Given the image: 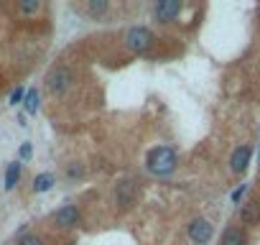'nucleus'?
Here are the masks:
<instances>
[{"label": "nucleus", "instance_id": "obj_3", "mask_svg": "<svg viewBox=\"0 0 260 245\" xmlns=\"http://www.w3.org/2000/svg\"><path fill=\"white\" fill-rule=\"evenodd\" d=\"M46 89L51 92V95H64L69 87H72V82H74V77H72V69L69 67H64V64H54L49 72H46Z\"/></svg>", "mask_w": 260, "mask_h": 245}, {"label": "nucleus", "instance_id": "obj_7", "mask_svg": "<svg viewBox=\"0 0 260 245\" xmlns=\"http://www.w3.org/2000/svg\"><path fill=\"white\" fill-rule=\"evenodd\" d=\"M181 3L179 0H161V3H156V8H153V16L161 21V23H171L179 13H181Z\"/></svg>", "mask_w": 260, "mask_h": 245}, {"label": "nucleus", "instance_id": "obj_18", "mask_svg": "<svg viewBox=\"0 0 260 245\" xmlns=\"http://www.w3.org/2000/svg\"><path fill=\"white\" fill-rule=\"evenodd\" d=\"M23 97H26V89H23V87H16V89H13V95H11V105H18Z\"/></svg>", "mask_w": 260, "mask_h": 245}, {"label": "nucleus", "instance_id": "obj_17", "mask_svg": "<svg viewBox=\"0 0 260 245\" xmlns=\"http://www.w3.org/2000/svg\"><path fill=\"white\" fill-rule=\"evenodd\" d=\"M82 174H84V169H82L79 164H72V166L67 169V176H69V179H79Z\"/></svg>", "mask_w": 260, "mask_h": 245}, {"label": "nucleus", "instance_id": "obj_14", "mask_svg": "<svg viewBox=\"0 0 260 245\" xmlns=\"http://www.w3.org/2000/svg\"><path fill=\"white\" fill-rule=\"evenodd\" d=\"M107 3H105V0H89V6H87V13L92 16V18H100V16H105L107 13Z\"/></svg>", "mask_w": 260, "mask_h": 245}, {"label": "nucleus", "instance_id": "obj_20", "mask_svg": "<svg viewBox=\"0 0 260 245\" xmlns=\"http://www.w3.org/2000/svg\"><path fill=\"white\" fill-rule=\"evenodd\" d=\"M31 156V143H23L21 146V159H28Z\"/></svg>", "mask_w": 260, "mask_h": 245}, {"label": "nucleus", "instance_id": "obj_9", "mask_svg": "<svg viewBox=\"0 0 260 245\" xmlns=\"http://www.w3.org/2000/svg\"><path fill=\"white\" fill-rule=\"evenodd\" d=\"M250 156H252L250 146H240V148H235V154H232V159H230V171L242 174V171L247 169V164H250Z\"/></svg>", "mask_w": 260, "mask_h": 245}, {"label": "nucleus", "instance_id": "obj_2", "mask_svg": "<svg viewBox=\"0 0 260 245\" xmlns=\"http://www.w3.org/2000/svg\"><path fill=\"white\" fill-rule=\"evenodd\" d=\"M122 41H125V46L133 51V54H143V51H148V49L156 44V36H153V31L146 28V26H133V28L125 31Z\"/></svg>", "mask_w": 260, "mask_h": 245}, {"label": "nucleus", "instance_id": "obj_16", "mask_svg": "<svg viewBox=\"0 0 260 245\" xmlns=\"http://www.w3.org/2000/svg\"><path fill=\"white\" fill-rule=\"evenodd\" d=\"M16 245H44V240H41L39 235H23Z\"/></svg>", "mask_w": 260, "mask_h": 245}, {"label": "nucleus", "instance_id": "obj_6", "mask_svg": "<svg viewBox=\"0 0 260 245\" xmlns=\"http://www.w3.org/2000/svg\"><path fill=\"white\" fill-rule=\"evenodd\" d=\"M136 194H138V187H136V181H130V179H122V181H117V187H115V202L120 204V207H130L136 202Z\"/></svg>", "mask_w": 260, "mask_h": 245}, {"label": "nucleus", "instance_id": "obj_19", "mask_svg": "<svg viewBox=\"0 0 260 245\" xmlns=\"http://www.w3.org/2000/svg\"><path fill=\"white\" fill-rule=\"evenodd\" d=\"M245 192H247V187H245V184H242L240 189H235V192H232V202H240V197H242Z\"/></svg>", "mask_w": 260, "mask_h": 245}, {"label": "nucleus", "instance_id": "obj_10", "mask_svg": "<svg viewBox=\"0 0 260 245\" xmlns=\"http://www.w3.org/2000/svg\"><path fill=\"white\" fill-rule=\"evenodd\" d=\"M222 245H247V235L240 227H227L222 235Z\"/></svg>", "mask_w": 260, "mask_h": 245}, {"label": "nucleus", "instance_id": "obj_1", "mask_svg": "<svg viewBox=\"0 0 260 245\" xmlns=\"http://www.w3.org/2000/svg\"><path fill=\"white\" fill-rule=\"evenodd\" d=\"M176 164H179V156H176V151L169 148V146H158V148H153V151L148 154V159H146L148 171L156 174V176H166V174H171V171L176 169Z\"/></svg>", "mask_w": 260, "mask_h": 245}, {"label": "nucleus", "instance_id": "obj_13", "mask_svg": "<svg viewBox=\"0 0 260 245\" xmlns=\"http://www.w3.org/2000/svg\"><path fill=\"white\" fill-rule=\"evenodd\" d=\"M23 105H26L28 115H36L39 112V89H28L26 97H23Z\"/></svg>", "mask_w": 260, "mask_h": 245}, {"label": "nucleus", "instance_id": "obj_5", "mask_svg": "<svg viewBox=\"0 0 260 245\" xmlns=\"http://www.w3.org/2000/svg\"><path fill=\"white\" fill-rule=\"evenodd\" d=\"M79 222H82V215H79V209H77L74 204H64L61 209L54 212V225L61 227V230H72V227H77Z\"/></svg>", "mask_w": 260, "mask_h": 245}, {"label": "nucleus", "instance_id": "obj_11", "mask_svg": "<svg viewBox=\"0 0 260 245\" xmlns=\"http://www.w3.org/2000/svg\"><path fill=\"white\" fill-rule=\"evenodd\" d=\"M18 179H21V161H13V164H8V169H6V189H8V192L16 189Z\"/></svg>", "mask_w": 260, "mask_h": 245}, {"label": "nucleus", "instance_id": "obj_15", "mask_svg": "<svg viewBox=\"0 0 260 245\" xmlns=\"http://www.w3.org/2000/svg\"><path fill=\"white\" fill-rule=\"evenodd\" d=\"M18 11H21L23 16H31V13H39V11H41V3H39V0H21Z\"/></svg>", "mask_w": 260, "mask_h": 245}, {"label": "nucleus", "instance_id": "obj_8", "mask_svg": "<svg viewBox=\"0 0 260 245\" xmlns=\"http://www.w3.org/2000/svg\"><path fill=\"white\" fill-rule=\"evenodd\" d=\"M240 222H242V225H255V222H260V199H257V197H252V199H247V202L242 204V209H240Z\"/></svg>", "mask_w": 260, "mask_h": 245}, {"label": "nucleus", "instance_id": "obj_12", "mask_svg": "<svg viewBox=\"0 0 260 245\" xmlns=\"http://www.w3.org/2000/svg\"><path fill=\"white\" fill-rule=\"evenodd\" d=\"M54 181H56L54 174H49V171H46V174H39V176L34 179V192H39V194H41V192H49V189L54 187Z\"/></svg>", "mask_w": 260, "mask_h": 245}, {"label": "nucleus", "instance_id": "obj_4", "mask_svg": "<svg viewBox=\"0 0 260 245\" xmlns=\"http://www.w3.org/2000/svg\"><path fill=\"white\" fill-rule=\"evenodd\" d=\"M186 232H189V240H191V242H197V245H207V242L212 240V235H214V227H212L209 220H204V217H194V220L189 222Z\"/></svg>", "mask_w": 260, "mask_h": 245}]
</instances>
